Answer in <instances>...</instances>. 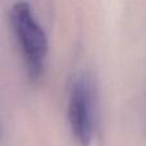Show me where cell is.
Wrapping results in <instances>:
<instances>
[{
  "instance_id": "obj_3",
  "label": "cell",
  "mask_w": 146,
  "mask_h": 146,
  "mask_svg": "<svg viewBox=\"0 0 146 146\" xmlns=\"http://www.w3.org/2000/svg\"><path fill=\"white\" fill-rule=\"evenodd\" d=\"M0 141H1V127H0Z\"/></svg>"
},
{
  "instance_id": "obj_1",
  "label": "cell",
  "mask_w": 146,
  "mask_h": 146,
  "mask_svg": "<svg viewBox=\"0 0 146 146\" xmlns=\"http://www.w3.org/2000/svg\"><path fill=\"white\" fill-rule=\"evenodd\" d=\"M10 25L22 51L28 77L32 81L38 80L45 69L49 49L48 37L27 3L18 1L13 5Z\"/></svg>"
},
{
  "instance_id": "obj_2",
  "label": "cell",
  "mask_w": 146,
  "mask_h": 146,
  "mask_svg": "<svg viewBox=\"0 0 146 146\" xmlns=\"http://www.w3.org/2000/svg\"><path fill=\"white\" fill-rule=\"evenodd\" d=\"M68 121L77 142L87 146L95 129V87L86 73L73 80L68 99Z\"/></svg>"
}]
</instances>
